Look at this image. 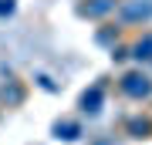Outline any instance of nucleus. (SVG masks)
Listing matches in <instances>:
<instances>
[{"instance_id":"nucleus-9","label":"nucleus","mask_w":152,"mask_h":145,"mask_svg":"<svg viewBox=\"0 0 152 145\" xmlns=\"http://www.w3.org/2000/svg\"><path fill=\"white\" fill-rule=\"evenodd\" d=\"M122 31H125V27H122L118 20H115V24H102V27L95 31V44H98V47H105V51H108L112 44H118Z\"/></svg>"},{"instance_id":"nucleus-1","label":"nucleus","mask_w":152,"mask_h":145,"mask_svg":"<svg viewBox=\"0 0 152 145\" xmlns=\"http://www.w3.org/2000/svg\"><path fill=\"white\" fill-rule=\"evenodd\" d=\"M115 20L122 27H145L152 20V0H118Z\"/></svg>"},{"instance_id":"nucleus-3","label":"nucleus","mask_w":152,"mask_h":145,"mask_svg":"<svg viewBox=\"0 0 152 145\" xmlns=\"http://www.w3.org/2000/svg\"><path fill=\"white\" fill-rule=\"evenodd\" d=\"M105 81H108V78H98L91 88H85V91H81V98H78L81 115H88V118L102 115V108H105Z\"/></svg>"},{"instance_id":"nucleus-5","label":"nucleus","mask_w":152,"mask_h":145,"mask_svg":"<svg viewBox=\"0 0 152 145\" xmlns=\"http://www.w3.org/2000/svg\"><path fill=\"white\" fill-rule=\"evenodd\" d=\"M24 101H27V85H24L20 78L7 74L4 81H0V105L4 108H20Z\"/></svg>"},{"instance_id":"nucleus-10","label":"nucleus","mask_w":152,"mask_h":145,"mask_svg":"<svg viewBox=\"0 0 152 145\" xmlns=\"http://www.w3.org/2000/svg\"><path fill=\"white\" fill-rule=\"evenodd\" d=\"M34 85H37L41 91H48V95H58V91H61V85L48 74V71H34Z\"/></svg>"},{"instance_id":"nucleus-12","label":"nucleus","mask_w":152,"mask_h":145,"mask_svg":"<svg viewBox=\"0 0 152 145\" xmlns=\"http://www.w3.org/2000/svg\"><path fill=\"white\" fill-rule=\"evenodd\" d=\"M14 14H17V0H0V20H7Z\"/></svg>"},{"instance_id":"nucleus-6","label":"nucleus","mask_w":152,"mask_h":145,"mask_svg":"<svg viewBox=\"0 0 152 145\" xmlns=\"http://www.w3.org/2000/svg\"><path fill=\"white\" fill-rule=\"evenodd\" d=\"M51 135H54L58 142H81V122H75V118H58L54 125H51Z\"/></svg>"},{"instance_id":"nucleus-7","label":"nucleus","mask_w":152,"mask_h":145,"mask_svg":"<svg viewBox=\"0 0 152 145\" xmlns=\"http://www.w3.org/2000/svg\"><path fill=\"white\" fill-rule=\"evenodd\" d=\"M125 135H132V138H152V118L149 115H132V118H125Z\"/></svg>"},{"instance_id":"nucleus-11","label":"nucleus","mask_w":152,"mask_h":145,"mask_svg":"<svg viewBox=\"0 0 152 145\" xmlns=\"http://www.w3.org/2000/svg\"><path fill=\"white\" fill-rule=\"evenodd\" d=\"M108 58L115 61V64H122V61L132 58V51H129V44H112V47H108Z\"/></svg>"},{"instance_id":"nucleus-2","label":"nucleus","mask_w":152,"mask_h":145,"mask_svg":"<svg viewBox=\"0 0 152 145\" xmlns=\"http://www.w3.org/2000/svg\"><path fill=\"white\" fill-rule=\"evenodd\" d=\"M118 91L125 98H132V101H145V98H152V74H145L142 68L125 71L118 78Z\"/></svg>"},{"instance_id":"nucleus-4","label":"nucleus","mask_w":152,"mask_h":145,"mask_svg":"<svg viewBox=\"0 0 152 145\" xmlns=\"http://www.w3.org/2000/svg\"><path fill=\"white\" fill-rule=\"evenodd\" d=\"M118 7V0H78L75 4V14L81 20H108Z\"/></svg>"},{"instance_id":"nucleus-8","label":"nucleus","mask_w":152,"mask_h":145,"mask_svg":"<svg viewBox=\"0 0 152 145\" xmlns=\"http://www.w3.org/2000/svg\"><path fill=\"white\" fill-rule=\"evenodd\" d=\"M129 51H132V61H139V64H152V31H145L139 41H132Z\"/></svg>"}]
</instances>
